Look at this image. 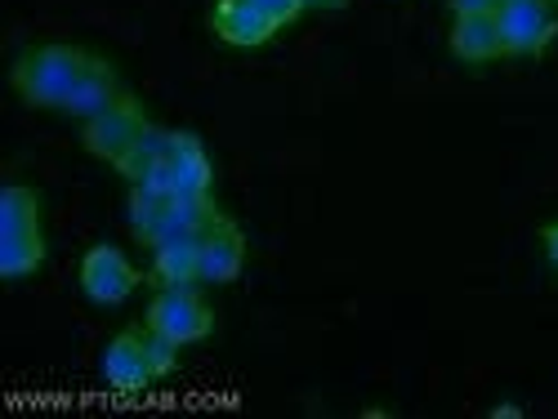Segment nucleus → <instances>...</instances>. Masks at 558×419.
Wrapping results in <instances>:
<instances>
[{"mask_svg":"<svg viewBox=\"0 0 558 419\" xmlns=\"http://www.w3.org/2000/svg\"><path fill=\"white\" fill-rule=\"evenodd\" d=\"M259 5H264L277 23H282V27H287V23H295V19L304 14V0H259Z\"/></svg>","mask_w":558,"mask_h":419,"instance_id":"18","label":"nucleus"},{"mask_svg":"<svg viewBox=\"0 0 558 419\" xmlns=\"http://www.w3.org/2000/svg\"><path fill=\"white\" fill-rule=\"evenodd\" d=\"M496 27H500V40H505V54L536 59V54L549 50L554 36H558L554 0H500Z\"/></svg>","mask_w":558,"mask_h":419,"instance_id":"4","label":"nucleus"},{"mask_svg":"<svg viewBox=\"0 0 558 419\" xmlns=\"http://www.w3.org/2000/svg\"><path fill=\"white\" fill-rule=\"evenodd\" d=\"M174 165V178H179V197H189V193H210V183H215V165L202 148V138L189 134V130H179V148L170 157Z\"/></svg>","mask_w":558,"mask_h":419,"instance_id":"12","label":"nucleus"},{"mask_svg":"<svg viewBox=\"0 0 558 419\" xmlns=\"http://www.w3.org/2000/svg\"><path fill=\"white\" fill-rule=\"evenodd\" d=\"M246 268V232L238 219L219 214L202 232V286H228Z\"/></svg>","mask_w":558,"mask_h":419,"instance_id":"6","label":"nucleus"},{"mask_svg":"<svg viewBox=\"0 0 558 419\" xmlns=\"http://www.w3.org/2000/svg\"><path fill=\"white\" fill-rule=\"evenodd\" d=\"M85 63H89V50H81V45H68V40L32 45V50H23L14 59L10 85L19 89V99L27 108H54V112H63V103L76 89Z\"/></svg>","mask_w":558,"mask_h":419,"instance_id":"1","label":"nucleus"},{"mask_svg":"<svg viewBox=\"0 0 558 419\" xmlns=\"http://www.w3.org/2000/svg\"><path fill=\"white\" fill-rule=\"evenodd\" d=\"M447 5H451V14L460 19V14H496L500 0H447Z\"/></svg>","mask_w":558,"mask_h":419,"instance_id":"19","label":"nucleus"},{"mask_svg":"<svg viewBox=\"0 0 558 419\" xmlns=\"http://www.w3.org/2000/svg\"><path fill=\"white\" fill-rule=\"evenodd\" d=\"M148 125H153V121H148L144 103H138L130 89H125V95H121L108 112H99L95 121L81 125V148H85L89 157L108 161V165H121V161L130 157V148L138 144V138H144Z\"/></svg>","mask_w":558,"mask_h":419,"instance_id":"3","label":"nucleus"},{"mask_svg":"<svg viewBox=\"0 0 558 419\" xmlns=\"http://www.w3.org/2000/svg\"><path fill=\"white\" fill-rule=\"evenodd\" d=\"M174 148H179V130H166V125H148L144 130V138L130 148V157L117 165L121 170V178H130V183H144V174L148 170H157L161 161H170L174 157Z\"/></svg>","mask_w":558,"mask_h":419,"instance_id":"13","label":"nucleus"},{"mask_svg":"<svg viewBox=\"0 0 558 419\" xmlns=\"http://www.w3.org/2000/svg\"><path fill=\"white\" fill-rule=\"evenodd\" d=\"M121 95H125V85H121L117 63L104 59V54H89V63H85L76 89H72L68 103H63V116H76V121L85 125V121H95L99 112H108Z\"/></svg>","mask_w":558,"mask_h":419,"instance_id":"9","label":"nucleus"},{"mask_svg":"<svg viewBox=\"0 0 558 419\" xmlns=\"http://www.w3.org/2000/svg\"><path fill=\"white\" fill-rule=\"evenodd\" d=\"M541 246H545V259L558 268V223H549V227L541 232Z\"/></svg>","mask_w":558,"mask_h":419,"instance_id":"20","label":"nucleus"},{"mask_svg":"<svg viewBox=\"0 0 558 419\" xmlns=\"http://www.w3.org/2000/svg\"><path fill=\"white\" fill-rule=\"evenodd\" d=\"M138 282H144V272L125 259V250H117L108 242L89 246L81 259V291L89 304H104V308L125 304L138 291Z\"/></svg>","mask_w":558,"mask_h":419,"instance_id":"5","label":"nucleus"},{"mask_svg":"<svg viewBox=\"0 0 558 419\" xmlns=\"http://www.w3.org/2000/svg\"><path fill=\"white\" fill-rule=\"evenodd\" d=\"M447 45L460 63H492L505 54V40H500V27H496V14H460L447 32Z\"/></svg>","mask_w":558,"mask_h":419,"instance_id":"10","label":"nucleus"},{"mask_svg":"<svg viewBox=\"0 0 558 419\" xmlns=\"http://www.w3.org/2000/svg\"><path fill=\"white\" fill-rule=\"evenodd\" d=\"M144 325L157 335H170L174 344H202L215 331V308L197 286H161L144 312Z\"/></svg>","mask_w":558,"mask_h":419,"instance_id":"2","label":"nucleus"},{"mask_svg":"<svg viewBox=\"0 0 558 419\" xmlns=\"http://www.w3.org/2000/svg\"><path fill=\"white\" fill-rule=\"evenodd\" d=\"M157 286H202V237H174L153 246Z\"/></svg>","mask_w":558,"mask_h":419,"instance_id":"11","label":"nucleus"},{"mask_svg":"<svg viewBox=\"0 0 558 419\" xmlns=\"http://www.w3.org/2000/svg\"><path fill=\"white\" fill-rule=\"evenodd\" d=\"M170 201L174 197H157L148 188H130V232L144 246H157L166 237V223H170Z\"/></svg>","mask_w":558,"mask_h":419,"instance_id":"14","label":"nucleus"},{"mask_svg":"<svg viewBox=\"0 0 558 419\" xmlns=\"http://www.w3.org/2000/svg\"><path fill=\"white\" fill-rule=\"evenodd\" d=\"M45 263V232H27V237H0V272L19 282L32 276Z\"/></svg>","mask_w":558,"mask_h":419,"instance_id":"16","label":"nucleus"},{"mask_svg":"<svg viewBox=\"0 0 558 419\" xmlns=\"http://www.w3.org/2000/svg\"><path fill=\"white\" fill-rule=\"evenodd\" d=\"M104 380L117 389V393H144L157 370L148 361V331H117L104 348Z\"/></svg>","mask_w":558,"mask_h":419,"instance_id":"8","label":"nucleus"},{"mask_svg":"<svg viewBox=\"0 0 558 419\" xmlns=\"http://www.w3.org/2000/svg\"><path fill=\"white\" fill-rule=\"evenodd\" d=\"M210 27L223 45H238V50H259V45H268L282 32V23H277L259 0H215Z\"/></svg>","mask_w":558,"mask_h":419,"instance_id":"7","label":"nucleus"},{"mask_svg":"<svg viewBox=\"0 0 558 419\" xmlns=\"http://www.w3.org/2000/svg\"><path fill=\"white\" fill-rule=\"evenodd\" d=\"M27 232H45L40 227V197L23 183H10L0 193V237H27Z\"/></svg>","mask_w":558,"mask_h":419,"instance_id":"15","label":"nucleus"},{"mask_svg":"<svg viewBox=\"0 0 558 419\" xmlns=\"http://www.w3.org/2000/svg\"><path fill=\"white\" fill-rule=\"evenodd\" d=\"M144 331H148V325H144ZM179 348H183V344H174L170 335L148 331V361H153V370H157V380L174 375V366H179Z\"/></svg>","mask_w":558,"mask_h":419,"instance_id":"17","label":"nucleus"},{"mask_svg":"<svg viewBox=\"0 0 558 419\" xmlns=\"http://www.w3.org/2000/svg\"><path fill=\"white\" fill-rule=\"evenodd\" d=\"M349 0H304V10H344Z\"/></svg>","mask_w":558,"mask_h":419,"instance_id":"21","label":"nucleus"}]
</instances>
